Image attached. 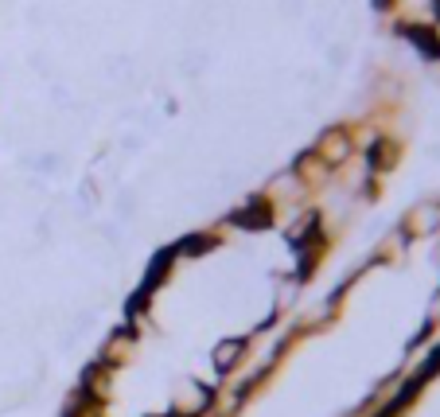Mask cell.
Wrapping results in <instances>:
<instances>
[{
	"instance_id": "cell-1",
	"label": "cell",
	"mask_w": 440,
	"mask_h": 417,
	"mask_svg": "<svg viewBox=\"0 0 440 417\" xmlns=\"http://www.w3.org/2000/svg\"><path fill=\"white\" fill-rule=\"evenodd\" d=\"M347 152H351V140H347V133H343V129H332L327 137H323V145H320V156L327 160V164H339Z\"/></svg>"
}]
</instances>
